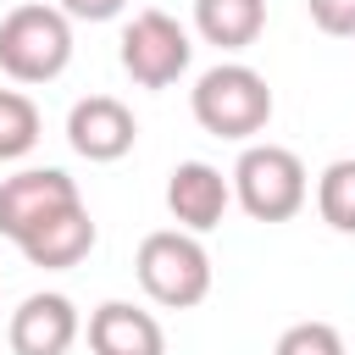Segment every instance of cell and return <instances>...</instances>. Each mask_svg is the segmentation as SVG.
Here are the masks:
<instances>
[{"mask_svg": "<svg viewBox=\"0 0 355 355\" xmlns=\"http://www.w3.org/2000/svg\"><path fill=\"white\" fill-rule=\"evenodd\" d=\"M133 272H139V288L161 311H194L211 294V250L189 227H155V233H144L139 255H133Z\"/></svg>", "mask_w": 355, "mask_h": 355, "instance_id": "7a4b0ae2", "label": "cell"}, {"mask_svg": "<svg viewBox=\"0 0 355 355\" xmlns=\"http://www.w3.org/2000/svg\"><path fill=\"white\" fill-rule=\"evenodd\" d=\"M78 333H83L78 305H72L67 294H55V288L28 294V300L11 311V327H6L11 355H67V349L78 344Z\"/></svg>", "mask_w": 355, "mask_h": 355, "instance_id": "ba28073f", "label": "cell"}, {"mask_svg": "<svg viewBox=\"0 0 355 355\" xmlns=\"http://www.w3.org/2000/svg\"><path fill=\"white\" fill-rule=\"evenodd\" d=\"M272 355H344V333L333 327V322H294V327H283L277 333V344H272Z\"/></svg>", "mask_w": 355, "mask_h": 355, "instance_id": "9a60e30c", "label": "cell"}, {"mask_svg": "<svg viewBox=\"0 0 355 355\" xmlns=\"http://www.w3.org/2000/svg\"><path fill=\"white\" fill-rule=\"evenodd\" d=\"M72 22H111V17H122L128 11V0H55Z\"/></svg>", "mask_w": 355, "mask_h": 355, "instance_id": "e0dca14e", "label": "cell"}, {"mask_svg": "<svg viewBox=\"0 0 355 355\" xmlns=\"http://www.w3.org/2000/svg\"><path fill=\"white\" fill-rule=\"evenodd\" d=\"M72 200H83V194L61 166H22V172L0 178V233L17 244L33 222H44L50 211H61Z\"/></svg>", "mask_w": 355, "mask_h": 355, "instance_id": "8992f818", "label": "cell"}, {"mask_svg": "<svg viewBox=\"0 0 355 355\" xmlns=\"http://www.w3.org/2000/svg\"><path fill=\"white\" fill-rule=\"evenodd\" d=\"M194 61V39L178 17L166 11H139L128 28H122V72L139 83V89H166L189 72Z\"/></svg>", "mask_w": 355, "mask_h": 355, "instance_id": "5b68a950", "label": "cell"}, {"mask_svg": "<svg viewBox=\"0 0 355 355\" xmlns=\"http://www.w3.org/2000/svg\"><path fill=\"white\" fill-rule=\"evenodd\" d=\"M189 111L211 139L244 144V139L266 133V122H272V83L244 61H216V67H205L194 78Z\"/></svg>", "mask_w": 355, "mask_h": 355, "instance_id": "6da1fadb", "label": "cell"}, {"mask_svg": "<svg viewBox=\"0 0 355 355\" xmlns=\"http://www.w3.org/2000/svg\"><path fill=\"white\" fill-rule=\"evenodd\" d=\"M266 28V0H194V33L216 50H250Z\"/></svg>", "mask_w": 355, "mask_h": 355, "instance_id": "7c38bea8", "label": "cell"}, {"mask_svg": "<svg viewBox=\"0 0 355 355\" xmlns=\"http://www.w3.org/2000/svg\"><path fill=\"white\" fill-rule=\"evenodd\" d=\"M94 216H89V205L83 200H72V205H61V211H50L44 222H33L22 239H17V250L33 261V266H44V272H67V266H78L89 250H94Z\"/></svg>", "mask_w": 355, "mask_h": 355, "instance_id": "30bf717a", "label": "cell"}, {"mask_svg": "<svg viewBox=\"0 0 355 355\" xmlns=\"http://www.w3.org/2000/svg\"><path fill=\"white\" fill-rule=\"evenodd\" d=\"M39 144V105L22 89H0V161H22Z\"/></svg>", "mask_w": 355, "mask_h": 355, "instance_id": "5bb4252c", "label": "cell"}, {"mask_svg": "<svg viewBox=\"0 0 355 355\" xmlns=\"http://www.w3.org/2000/svg\"><path fill=\"white\" fill-rule=\"evenodd\" d=\"M139 139V122L133 111L116 100V94H89L67 111V144L83 155V161H122Z\"/></svg>", "mask_w": 355, "mask_h": 355, "instance_id": "52a82bcc", "label": "cell"}, {"mask_svg": "<svg viewBox=\"0 0 355 355\" xmlns=\"http://www.w3.org/2000/svg\"><path fill=\"white\" fill-rule=\"evenodd\" d=\"M316 211L333 233H355V155H338L316 178Z\"/></svg>", "mask_w": 355, "mask_h": 355, "instance_id": "4fadbf2b", "label": "cell"}, {"mask_svg": "<svg viewBox=\"0 0 355 355\" xmlns=\"http://www.w3.org/2000/svg\"><path fill=\"white\" fill-rule=\"evenodd\" d=\"M72 61V17L61 6H17L0 17V72L11 83H50Z\"/></svg>", "mask_w": 355, "mask_h": 355, "instance_id": "277c9868", "label": "cell"}, {"mask_svg": "<svg viewBox=\"0 0 355 355\" xmlns=\"http://www.w3.org/2000/svg\"><path fill=\"white\" fill-rule=\"evenodd\" d=\"M305 11L327 39H355V0H305Z\"/></svg>", "mask_w": 355, "mask_h": 355, "instance_id": "2e32d148", "label": "cell"}, {"mask_svg": "<svg viewBox=\"0 0 355 355\" xmlns=\"http://www.w3.org/2000/svg\"><path fill=\"white\" fill-rule=\"evenodd\" d=\"M233 205V183L211 166V161H178L166 178V211L178 227L189 233H211Z\"/></svg>", "mask_w": 355, "mask_h": 355, "instance_id": "9c48e42d", "label": "cell"}, {"mask_svg": "<svg viewBox=\"0 0 355 355\" xmlns=\"http://www.w3.org/2000/svg\"><path fill=\"white\" fill-rule=\"evenodd\" d=\"M89 349L94 355H166V333L155 311L133 300H105L89 311Z\"/></svg>", "mask_w": 355, "mask_h": 355, "instance_id": "8fae6325", "label": "cell"}, {"mask_svg": "<svg viewBox=\"0 0 355 355\" xmlns=\"http://www.w3.org/2000/svg\"><path fill=\"white\" fill-rule=\"evenodd\" d=\"M233 200L255 222H288L311 200V172L288 144H244V155L227 172Z\"/></svg>", "mask_w": 355, "mask_h": 355, "instance_id": "3957f363", "label": "cell"}]
</instances>
